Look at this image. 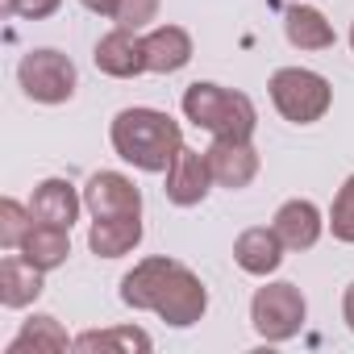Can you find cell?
Here are the masks:
<instances>
[{
  "instance_id": "6da1fadb",
  "label": "cell",
  "mask_w": 354,
  "mask_h": 354,
  "mask_svg": "<svg viewBox=\"0 0 354 354\" xmlns=\"http://www.w3.org/2000/svg\"><path fill=\"white\" fill-rule=\"evenodd\" d=\"M121 304H129L133 313H154L171 329H188L205 317L209 292L192 267H184L180 259L154 254V259L133 263V271H125Z\"/></svg>"
},
{
  "instance_id": "7a4b0ae2",
  "label": "cell",
  "mask_w": 354,
  "mask_h": 354,
  "mask_svg": "<svg viewBox=\"0 0 354 354\" xmlns=\"http://www.w3.org/2000/svg\"><path fill=\"white\" fill-rule=\"evenodd\" d=\"M109 138H113L117 158H125L129 167L150 171V175H167L175 154L184 150L180 121H171L162 109H142V104L121 109L109 125Z\"/></svg>"
},
{
  "instance_id": "3957f363",
  "label": "cell",
  "mask_w": 354,
  "mask_h": 354,
  "mask_svg": "<svg viewBox=\"0 0 354 354\" xmlns=\"http://www.w3.org/2000/svg\"><path fill=\"white\" fill-rule=\"evenodd\" d=\"M184 117L213 138H254L259 129L254 100L221 84H192L184 92Z\"/></svg>"
},
{
  "instance_id": "277c9868",
  "label": "cell",
  "mask_w": 354,
  "mask_h": 354,
  "mask_svg": "<svg viewBox=\"0 0 354 354\" xmlns=\"http://www.w3.org/2000/svg\"><path fill=\"white\" fill-rule=\"evenodd\" d=\"M267 92H271L275 113H279L283 121H292V125H313V121H321V117L329 113V104H333L329 80L317 75V71H308V67H279V71L271 75Z\"/></svg>"
},
{
  "instance_id": "5b68a950",
  "label": "cell",
  "mask_w": 354,
  "mask_h": 354,
  "mask_svg": "<svg viewBox=\"0 0 354 354\" xmlns=\"http://www.w3.org/2000/svg\"><path fill=\"white\" fill-rule=\"evenodd\" d=\"M304 317H308V304H304V292L296 283H267L254 292L250 300V325L263 342L279 346V342H292L300 329H304Z\"/></svg>"
},
{
  "instance_id": "8992f818",
  "label": "cell",
  "mask_w": 354,
  "mask_h": 354,
  "mask_svg": "<svg viewBox=\"0 0 354 354\" xmlns=\"http://www.w3.org/2000/svg\"><path fill=\"white\" fill-rule=\"evenodd\" d=\"M17 84H21V92H26L30 100H38V104H67V100L75 96L80 75H75V63H71L63 50L42 46V50L21 55V63H17Z\"/></svg>"
},
{
  "instance_id": "52a82bcc",
  "label": "cell",
  "mask_w": 354,
  "mask_h": 354,
  "mask_svg": "<svg viewBox=\"0 0 354 354\" xmlns=\"http://www.w3.org/2000/svg\"><path fill=\"white\" fill-rule=\"evenodd\" d=\"M84 209L92 213V221L104 217H142V192L129 175L121 171H96L84 184Z\"/></svg>"
},
{
  "instance_id": "ba28073f",
  "label": "cell",
  "mask_w": 354,
  "mask_h": 354,
  "mask_svg": "<svg viewBox=\"0 0 354 354\" xmlns=\"http://www.w3.org/2000/svg\"><path fill=\"white\" fill-rule=\"evenodd\" d=\"M205 158H209V171H213V184L230 188V192L250 188L254 175H259V150H254L250 138H213Z\"/></svg>"
},
{
  "instance_id": "9c48e42d",
  "label": "cell",
  "mask_w": 354,
  "mask_h": 354,
  "mask_svg": "<svg viewBox=\"0 0 354 354\" xmlns=\"http://www.w3.org/2000/svg\"><path fill=\"white\" fill-rule=\"evenodd\" d=\"M213 188V171H209V158L192 146H184L180 154H175V162L167 167V201L180 205V209H192L209 196Z\"/></svg>"
},
{
  "instance_id": "30bf717a",
  "label": "cell",
  "mask_w": 354,
  "mask_h": 354,
  "mask_svg": "<svg viewBox=\"0 0 354 354\" xmlns=\"http://www.w3.org/2000/svg\"><path fill=\"white\" fill-rule=\"evenodd\" d=\"M142 50L150 75H175L192 63V34L184 26H154L142 34Z\"/></svg>"
},
{
  "instance_id": "8fae6325",
  "label": "cell",
  "mask_w": 354,
  "mask_h": 354,
  "mask_svg": "<svg viewBox=\"0 0 354 354\" xmlns=\"http://www.w3.org/2000/svg\"><path fill=\"white\" fill-rule=\"evenodd\" d=\"M96 67L113 80H138L146 71V50H142V34L138 30H109L96 42Z\"/></svg>"
},
{
  "instance_id": "7c38bea8",
  "label": "cell",
  "mask_w": 354,
  "mask_h": 354,
  "mask_svg": "<svg viewBox=\"0 0 354 354\" xmlns=\"http://www.w3.org/2000/svg\"><path fill=\"white\" fill-rule=\"evenodd\" d=\"M283 250H288V246L279 242L275 225H271V230H267V225H254V230H242V234H238V242H234V263H238L246 275L267 279L271 271H279Z\"/></svg>"
},
{
  "instance_id": "4fadbf2b",
  "label": "cell",
  "mask_w": 354,
  "mask_h": 354,
  "mask_svg": "<svg viewBox=\"0 0 354 354\" xmlns=\"http://www.w3.org/2000/svg\"><path fill=\"white\" fill-rule=\"evenodd\" d=\"M80 209H84V196L75 192L71 180H42L30 196V213L34 221H46V225H63L71 230L80 221Z\"/></svg>"
},
{
  "instance_id": "5bb4252c",
  "label": "cell",
  "mask_w": 354,
  "mask_h": 354,
  "mask_svg": "<svg viewBox=\"0 0 354 354\" xmlns=\"http://www.w3.org/2000/svg\"><path fill=\"white\" fill-rule=\"evenodd\" d=\"M275 234L288 250H313L321 242V230H325V217L313 201H283L279 213H275Z\"/></svg>"
},
{
  "instance_id": "9a60e30c",
  "label": "cell",
  "mask_w": 354,
  "mask_h": 354,
  "mask_svg": "<svg viewBox=\"0 0 354 354\" xmlns=\"http://www.w3.org/2000/svg\"><path fill=\"white\" fill-rule=\"evenodd\" d=\"M42 275L34 263H26L21 254H9V259H0V304L5 308H26L42 296Z\"/></svg>"
},
{
  "instance_id": "2e32d148",
  "label": "cell",
  "mask_w": 354,
  "mask_h": 354,
  "mask_svg": "<svg viewBox=\"0 0 354 354\" xmlns=\"http://www.w3.org/2000/svg\"><path fill=\"white\" fill-rule=\"evenodd\" d=\"M283 38H288L296 50H329V46H333V26L325 21L321 9L296 0V5L283 13Z\"/></svg>"
},
{
  "instance_id": "e0dca14e",
  "label": "cell",
  "mask_w": 354,
  "mask_h": 354,
  "mask_svg": "<svg viewBox=\"0 0 354 354\" xmlns=\"http://www.w3.org/2000/svg\"><path fill=\"white\" fill-rule=\"evenodd\" d=\"M138 242H142V217H104L92 221L88 230V250L96 259H121L138 250Z\"/></svg>"
},
{
  "instance_id": "ac0fdd59",
  "label": "cell",
  "mask_w": 354,
  "mask_h": 354,
  "mask_svg": "<svg viewBox=\"0 0 354 354\" xmlns=\"http://www.w3.org/2000/svg\"><path fill=\"white\" fill-rule=\"evenodd\" d=\"M67 254H71V230H63V225L34 221V230H30L26 242H21V259L34 263L38 271H55V267H63Z\"/></svg>"
},
{
  "instance_id": "d6986e66",
  "label": "cell",
  "mask_w": 354,
  "mask_h": 354,
  "mask_svg": "<svg viewBox=\"0 0 354 354\" xmlns=\"http://www.w3.org/2000/svg\"><path fill=\"white\" fill-rule=\"evenodd\" d=\"M75 350H84V354H150L154 342L138 325H113V329H88V333H80Z\"/></svg>"
},
{
  "instance_id": "ffe728a7",
  "label": "cell",
  "mask_w": 354,
  "mask_h": 354,
  "mask_svg": "<svg viewBox=\"0 0 354 354\" xmlns=\"http://www.w3.org/2000/svg\"><path fill=\"white\" fill-rule=\"evenodd\" d=\"M75 342L67 337V329L55 321V317H30L26 325H21V333L9 342V350L5 354H67Z\"/></svg>"
},
{
  "instance_id": "44dd1931",
  "label": "cell",
  "mask_w": 354,
  "mask_h": 354,
  "mask_svg": "<svg viewBox=\"0 0 354 354\" xmlns=\"http://www.w3.org/2000/svg\"><path fill=\"white\" fill-rule=\"evenodd\" d=\"M30 230H34V213L21 201H13V196L0 201V246H5V250H21Z\"/></svg>"
},
{
  "instance_id": "7402d4cb",
  "label": "cell",
  "mask_w": 354,
  "mask_h": 354,
  "mask_svg": "<svg viewBox=\"0 0 354 354\" xmlns=\"http://www.w3.org/2000/svg\"><path fill=\"white\" fill-rule=\"evenodd\" d=\"M329 230H333V238L337 242H346V246H354V175L337 188V196H333V209H329Z\"/></svg>"
},
{
  "instance_id": "603a6c76",
  "label": "cell",
  "mask_w": 354,
  "mask_h": 354,
  "mask_svg": "<svg viewBox=\"0 0 354 354\" xmlns=\"http://www.w3.org/2000/svg\"><path fill=\"white\" fill-rule=\"evenodd\" d=\"M154 17H158V0H121L113 13V21L121 30H146Z\"/></svg>"
},
{
  "instance_id": "cb8c5ba5",
  "label": "cell",
  "mask_w": 354,
  "mask_h": 354,
  "mask_svg": "<svg viewBox=\"0 0 354 354\" xmlns=\"http://www.w3.org/2000/svg\"><path fill=\"white\" fill-rule=\"evenodd\" d=\"M63 0H21L17 17H30V21H42V17H55Z\"/></svg>"
},
{
  "instance_id": "d4e9b609",
  "label": "cell",
  "mask_w": 354,
  "mask_h": 354,
  "mask_svg": "<svg viewBox=\"0 0 354 354\" xmlns=\"http://www.w3.org/2000/svg\"><path fill=\"white\" fill-rule=\"evenodd\" d=\"M80 5H84L88 13H96V17H113L121 0H80Z\"/></svg>"
},
{
  "instance_id": "484cf974",
  "label": "cell",
  "mask_w": 354,
  "mask_h": 354,
  "mask_svg": "<svg viewBox=\"0 0 354 354\" xmlns=\"http://www.w3.org/2000/svg\"><path fill=\"white\" fill-rule=\"evenodd\" d=\"M342 321L350 325V333H354V283L346 288V296H342Z\"/></svg>"
},
{
  "instance_id": "4316f807",
  "label": "cell",
  "mask_w": 354,
  "mask_h": 354,
  "mask_svg": "<svg viewBox=\"0 0 354 354\" xmlns=\"http://www.w3.org/2000/svg\"><path fill=\"white\" fill-rule=\"evenodd\" d=\"M17 9H21V0H5V17H17Z\"/></svg>"
},
{
  "instance_id": "83f0119b",
  "label": "cell",
  "mask_w": 354,
  "mask_h": 354,
  "mask_svg": "<svg viewBox=\"0 0 354 354\" xmlns=\"http://www.w3.org/2000/svg\"><path fill=\"white\" fill-rule=\"evenodd\" d=\"M350 50H354V21H350Z\"/></svg>"
}]
</instances>
